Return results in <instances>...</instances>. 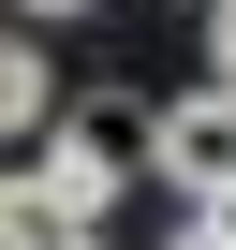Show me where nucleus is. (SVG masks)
Segmentation results:
<instances>
[{
	"instance_id": "1",
	"label": "nucleus",
	"mask_w": 236,
	"mask_h": 250,
	"mask_svg": "<svg viewBox=\"0 0 236 250\" xmlns=\"http://www.w3.org/2000/svg\"><path fill=\"white\" fill-rule=\"evenodd\" d=\"M148 177H163L177 206H221V191H236V74L148 103Z\"/></svg>"
},
{
	"instance_id": "2",
	"label": "nucleus",
	"mask_w": 236,
	"mask_h": 250,
	"mask_svg": "<svg viewBox=\"0 0 236 250\" xmlns=\"http://www.w3.org/2000/svg\"><path fill=\"white\" fill-rule=\"evenodd\" d=\"M30 162H45V191H59L74 221H103L118 191H133V162H148V133H133V118H89V103H74L59 133L30 147Z\"/></svg>"
},
{
	"instance_id": "3",
	"label": "nucleus",
	"mask_w": 236,
	"mask_h": 250,
	"mask_svg": "<svg viewBox=\"0 0 236 250\" xmlns=\"http://www.w3.org/2000/svg\"><path fill=\"white\" fill-rule=\"evenodd\" d=\"M59 133V88H45V44L0 30V147H45Z\"/></svg>"
},
{
	"instance_id": "4",
	"label": "nucleus",
	"mask_w": 236,
	"mask_h": 250,
	"mask_svg": "<svg viewBox=\"0 0 236 250\" xmlns=\"http://www.w3.org/2000/svg\"><path fill=\"white\" fill-rule=\"evenodd\" d=\"M59 235H89V221L45 191V162H30V177H0V250H59Z\"/></svg>"
},
{
	"instance_id": "5",
	"label": "nucleus",
	"mask_w": 236,
	"mask_h": 250,
	"mask_svg": "<svg viewBox=\"0 0 236 250\" xmlns=\"http://www.w3.org/2000/svg\"><path fill=\"white\" fill-rule=\"evenodd\" d=\"M163 250H236V221H221V206H192V221H177Z\"/></svg>"
},
{
	"instance_id": "6",
	"label": "nucleus",
	"mask_w": 236,
	"mask_h": 250,
	"mask_svg": "<svg viewBox=\"0 0 236 250\" xmlns=\"http://www.w3.org/2000/svg\"><path fill=\"white\" fill-rule=\"evenodd\" d=\"M207 74H236V0H207Z\"/></svg>"
},
{
	"instance_id": "7",
	"label": "nucleus",
	"mask_w": 236,
	"mask_h": 250,
	"mask_svg": "<svg viewBox=\"0 0 236 250\" xmlns=\"http://www.w3.org/2000/svg\"><path fill=\"white\" fill-rule=\"evenodd\" d=\"M15 15H89V0H15Z\"/></svg>"
},
{
	"instance_id": "8",
	"label": "nucleus",
	"mask_w": 236,
	"mask_h": 250,
	"mask_svg": "<svg viewBox=\"0 0 236 250\" xmlns=\"http://www.w3.org/2000/svg\"><path fill=\"white\" fill-rule=\"evenodd\" d=\"M59 250H103V221H89V235H59Z\"/></svg>"
},
{
	"instance_id": "9",
	"label": "nucleus",
	"mask_w": 236,
	"mask_h": 250,
	"mask_svg": "<svg viewBox=\"0 0 236 250\" xmlns=\"http://www.w3.org/2000/svg\"><path fill=\"white\" fill-rule=\"evenodd\" d=\"M177 15H207V0H177Z\"/></svg>"
},
{
	"instance_id": "10",
	"label": "nucleus",
	"mask_w": 236,
	"mask_h": 250,
	"mask_svg": "<svg viewBox=\"0 0 236 250\" xmlns=\"http://www.w3.org/2000/svg\"><path fill=\"white\" fill-rule=\"evenodd\" d=\"M221 221H236V191H221Z\"/></svg>"
}]
</instances>
